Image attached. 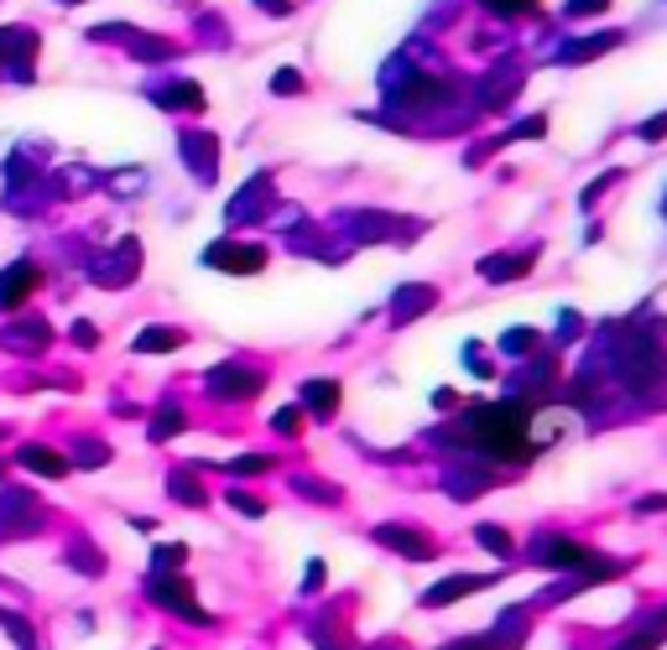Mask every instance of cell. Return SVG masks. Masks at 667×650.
Masks as SVG:
<instances>
[{"instance_id":"1","label":"cell","mask_w":667,"mask_h":650,"mask_svg":"<svg viewBox=\"0 0 667 650\" xmlns=\"http://www.w3.org/2000/svg\"><path fill=\"white\" fill-rule=\"evenodd\" d=\"M146 593H151V604H162L167 614H172V620H193V625H215V614H209V609H204L198 599H193V593H189V582L178 578V573H172V578H151V582H146Z\"/></svg>"},{"instance_id":"2","label":"cell","mask_w":667,"mask_h":650,"mask_svg":"<svg viewBox=\"0 0 667 650\" xmlns=\"http://www.w3.org/2000/svg\"><path fill=\"white\" fill-rule=\"evenodd\" d=\"M371 536H376L381 547H391V552L412 557V562L438 557V547H433V536H423V526H397V520H386V526H376Z\"/></svg>"},{"instance_id":"3","label":"cell","mask_w":667,"mask_h":650,"mask_svg":"<svg viewBox=\"0 0 667 650\" xmlns=\"http://www.w3.org/2000/svg\"><path fill=\"white\" fill-rule=\"evenodd\" d=\"M490 582H500V573H459V578H444V582H433V588H423V599H417V604L423 609H449V604H459L464 593L490 588Z\"/></svg>"},{"instance_id":"4","label":"cell","mask_w":667,"mask_h":650,"mask_svg":"<svg viewBox=\"0 0 667 650\" xmlns=\"http://www.w3.org/2000/svg\"><path fill=\"white\" fill-rule=\"evenodd\" d=\"M526 635H532V614H526L522 604H511V609H500V620L485 629V646L490 650H522Z\"/></svg>"},{"instance_id":"5","label":"cell","mask_w":667,"mask_h":650,"mask_svg":"<svg viewBox=\"0 0 667 650\" xmlns=\"http://www.w3.org/2000/svg\"><path fill=\"white\" fill-rule=\"evenodd\" d=\"M32 286H37V266H5V271H0V307H11L16 303V292H32Z\"/></svg>"},{"instance_id":"6","label":"cell","mask_w":667,"mask_h":650,"mask_svg":"<svg viewBox=\"0 0 667 650\" xmlns=\"http://www.w3.org/2000/svg\"><path fill=\"white\" fill-rule=\"evenodd\" d=\"M333 406H339V385H333V380H308V385H303V412L333 417Z\"/></svg>"},{"instance_id":"7","label":"cell","mask_w":667,"mask_h":650,"mask_svg":"<svg viewBox=\"0 0 667 650\" xmlns=\"http://www.w3.org/2000/svg\"><path fill=\"white\" fill-rule=\"evenodd\" d=\"M433 303H438V292H433V286H407L402 297L391 303V318H397V323H412V318H417L423 307H433Z\"/></svg>"},{"instance_id":"8","label":"cell","mask_w":667,"mask_h":650,"mask_svg":"<svg viewBox=\"0 0 667 650\" xmlns=\"http://www.w3.org/2000/svg\"><path fill=\"white\" fill-rule=\"evenodd\" d=\"M475 541L485 547V552H496L500 562H511L517 552H522V547H517V541L506 536V526H496V520H485V526H475Z\"/></svg>"},{"instance_id":"9","label":"cell","mask_w":667,"mask_h":650,"mask_svg":"<svg viewBox=\"0 0 667 650\" xmlns=\"http://www.w3.org/2000/svg\"><path fill=\"white\" fill-rule=\"evenodd\" d=\"M256 385H262V380H256V375H240L235 365L209 375V391H215V395H256Z\"/></svg>"},{"instance_id":"10","label":"cell","mask_w":667,"mask_h":650,"mask_svg":"<svg viewBox=\"0 0 667 650\" xmlns=\"http://www.w3.org/2000/svg\"><path fill=\"white\" fill-rule=\"evenodd\" d=\"M16 464L37 468V474H48V479H63V474H69V458H58V453H48V447H22Z\"/></svg>"},{"instance_id":"11","label":"cell","mask_w":667,"mask_h":650,"mask_svg":"<svg viewBox=\"0 0 667 650\" xmlns=\"http://www.w3.org/2000/svg\"><path fill=\"white\" fill-rule=\"evenodd\" d=\"M69 562L78 567V578H105V557H99L95 547H84V541L69 552Z\"/></svg>"},{"instance_id":"12","label":"cell","mask_w":667,"mask_h":650,"mask_svg":"<svg viewBox=\"0 0 667 650\" xmlns=\"http://www.w3.org/2000/svg\"><path fill=\"white\" fill-rule=\"evenodd\" d=\"M167 485H172L167 494H172L178 505H204V489H198V479H193V474H172Z\"/></svg>"},{"instance_id":"13","label":"cell","mask_w":667,"mask_h":650,"mask_svg":"<svg viewBox=\"0 0 667 650\" xmlns=\"http://www.w3.org/2000/svg\"><path fill=\"white\" fill-rule=\"evenodd\" d=\"M178 344H183V333H142V339H136V348H142V354H146V348H178Z\"/></svg>"},{"instance_id":"14","label":"cell","mask_w":667,"mask_h":650,"mask_svg":"<svg viewBox=\"0 0 667 650\" xmlns=\"http://www.w3.org/2000/svg\"><path fill=\"white\" fill-rule=\"evenodd\" d=\"M303 573H308V578H303V593H318V588L329 582V567H324V562H318V557H313L308 567H303Z\"/></svg>"},{"instance_id":"15","label":"cell","mask_w":667,"mask_h":650,"mask_svg":"<svg viewBox=\"0 0 667 650\" xmlns=\"http://www.w3.org/2000/svg\"><path fill=\"white\" fill-rule=\"evenodd\" d=\"M230 505H235L240 515H251V520H256V515H266L262 500H251V494H235V489H230Z\"/></svg>"},{"instance_id":"16","label":"cell","mask_w":667,"mask_h":650,"mask_svg":"<svg viewBox=\"0 0 667 650\" xmlns=\"http://www.w3.org/2000/svg\"><path fill=\"white\" fill-rule=\"evenodd\" d=\"M500 344L511 348V354H522V348H532V344H537V339H532V333H526V328H517V333H506V339H500Z\"/></svg>"},{"instance_id":"17","label":"cell","mask_w":667,"mask_h":650,"mask_svg":"<svg viewBox=\"0 0 667 650\" xmlns=\"http://www.w3.org/2000/svg\"><path fill=\"white\" fill-rule=\"evenodd\" d=\"M490 11H506V16H517V11H532L537 0H485Z\"/></svg>"},{"instance_id":"18","label":"cell","mask_w":667,"mask_h":650,"mask_svg":"<svg viewBox=\"0 0 667 650\" xmlns=\"http://www.w3.org/2000/svg\"><path fill=\"white\" fill-rule=\"evenodd\" d=\"M599 5H610V0H569L563 11H569V16H590V11H599Z\"/></svg>"},{"instance_id":"19","label":"cell","mask_w":667,"mask_h":650,"mask_svg":"<svg viewBox=\"0 0 667 650\" xmlns=\"http://www.w3.org/2000/svg\"><path fill=\"white\" fill-rule=\"evenodd\" d=\"M277 89H282V94H298L303 84H298V73H292V69H282V78H277Z\"/></svg>"},{"instance_id":"20","label":"cell","mask_w":667,"mask_h":650,"mask_svg":"<svg viewBox=\"0 0 667 650\" xmlns=\"http://www.w3.org/2000/svg\"><path fill=\"white\" fill-rule=\"evenodd\" d=\"M256 5H262V11H277V16L287 11V0H256Z\"/></svg>"},{"instance_id":"21","label":"cell","mask_w":667,"mask_h":650,"mask_svg":"<svg viewBox=\"0 0 667 650\" xmlns=\"http://www.w3.org/2000/svg\"><path fill=\"white\" fill-rule=\"evenodd\" d=\"M5 614H11V609H0V620H5Z\"/></svg>"}]
</instances>
